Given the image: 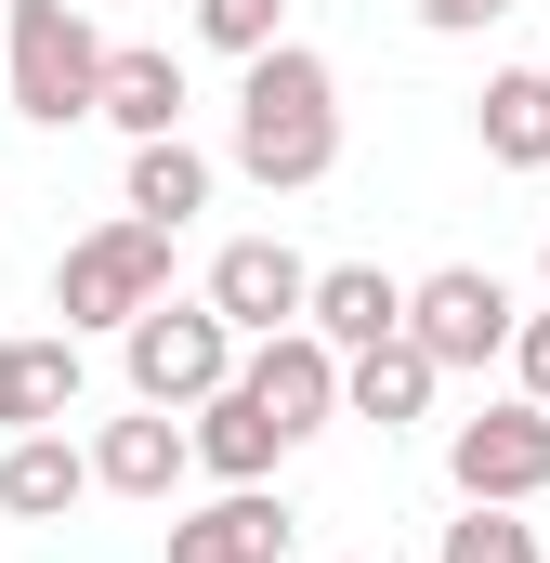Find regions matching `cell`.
Wrapping results in <instances>:
<instances>
[{
	"instance_id": "1",
	"label": "cell",
	"mask_w": 550,
	"mask_h": 563,
	"mask_svg": "<svg viewBox=\"0 0 550 563\" xmlns=\"http://www.w3.org/2000/svg\"><path fill=\"white\" fill-rule=\"evenodd\" d=\"M237 170L263 197H301V184L341 170V79H328V53H301V40L250 53V79H237Z\"/></svg>"
},
{
	"instance_id": "2",
	"label": "cell",
	"mask_w": 550,
	"mask_h": 563,
	"mask_svg": "<svg viewBox=\"0 0 550 563\" xmlns=\"http://www.w3.org/2000/svg\"><path fill=\"white\" fill-rule=\"evenodd\" d=\"M0 26H13V119H26V132H79V119H92V79H106L92 13H66V0H0Z\"/></svg>"
},
{
	"instance_id": "3",
	"label": "cell",
	"mask_w": 550,
	"mask_h": 563,
	"mask_svg": "<svg viewBox=\"0 0 550 563\" xmlns=\"http://www.w3.org/2000/svg\"><path fill=\"white\" fill-rule=\"evenodd\" d=\"M119 367H132V407H170V420H184L197 394L237 380V328H223L210 301H170V288H157L132 328H119Z\"/></svg>"
},
{
	"instance_id": "4",
	"label": "cell",
	"mask_w": 550,
	"mask_h": 563,
	"mask_svg": "<svg viewBox=\"0 0 550 563\" xmlns=\"http://www.w3.org/2000/svg\"><path fill=\"white\" fill-rule=\"evenodd\" d=\"M170 288V223H92V236H66V263H53V314L66 328H132L144 301Z\"/></svg>"
},
{
	"instance_id": "5",
	"label": "cell",
	"mask_w": 550,
	"mask_h": 563,
	"mask_svg": "<svg viewBox=\"0 0 550 563\" xmlns=\"http://www.w3.org/2000/svg\"><path fill=\"white\" fill-rule=\"evenodd\" d=\"M446 485L459 498H485V511H525V498H550V407H485V420L446 432Z\"/></svg>"
},
{
	"instance_id": "6",
	"label": "cell",
	"mask_w": 550,
	"mask_h": 563,
	"mask_svg": "<svg viewBox=\"0 0 550 563\" xmlns=\"http://www.w3.org/2000/svg\"><path fill=\"white\" fill-rule=\"evenodd\" d=\"M407 341L432 367H498L512 354V288L485 276V263H446V276L407 288Z\"/></svg>"
},
{
	"instance_id": "7",
	"label": "cell",
	"mask_w": 550,
	"mask_h": 563,
	"mask_svg": "<svg viewBox=\"0 0 550 563\" xmlns=\"http://www.w3.org/2000/svg\"><path fill=\"white\" fill-rule=\"evenodd\" d=\"M237 394H250V407H263V420L288 432V445H301V432H328V420H341V354H328L315 328L237 341Z\"/></svg>"
},
{
	"instance_id": "8",
	"label": "cell",
	"mask_w": 550,
	"mask_h": 563,
	"mask_svg": "<svg viewBox=\"0 0 550 563\" xmlns=\"http://www.w3.org/2000/svg\"><path fill=\"white\" fill-rule=\"evenodd\" d=\"M301 288H315V263H301L288 236H223L197 301H210L237 341H275V328H301Z\"/></svg>"
},
{
	"instance_id": "9",
	"label": "cell",
	"mask_w": 550,
	"mask_h": 563,
	"mask_svg": "<svg viewBox=\"0 0 550 563\" xmlns=\"http://www.w3.org/2000/svg\"><path fill=\"white\" fill-rule=\"evenodd\" d=\"M288 538H301V525H288L275 485H223L210 511L170 525V563H288Z\"/></svg>"
},
{
	"instance_id": "10",
	"label": "cell",
	"mask_w": 550,
	"mask_h": 563,
	"mask_svg": "<svg viewBox=\"0 0 550 563\" xmlns=\"http://www.w3.org/2000/svg\"><path fill=\"white\" fill-rule=\"evenodd\" d=\"M301 328H315L328 354H367V341H394V328H407V276H381V263H315Z\"/></svg>"
},
{
	"instance_id": "11",
	"label": "cell",
	"mask_w": 550,
	"mask_h": 563,
	"mask_svg": "<svg viewBox=\"0 0 550 563\" xmlns=\"http://www.w3.org/2000/svg\"><path fill=\"white\" fill-rule=\"evenodd\" d=\"M92 119H106V132H132V144L184 132V53H157V40H106V79H92Z\"/></svg>"
},
{
	"instance_id": "12",
	"label": "cell",
	"mask_w": 550,
	"mask_h": 563,
	"mask_svg": "<svg viewBox=\"0 0 550 563\" xmlns=\"http://www.w3.org/2000/svg\"><path fill=\"white\" fill-rule=\"evenodd\" d=\"M79 459H92V485H106V498H170V485L197 472V459H184V420H170V407H132V420H106L92 445H79Z\"/></svg>"
},
{
	"instance_id": "13",
	"label": "cell",
	"mask_w": 550,
	"mask_h": 563,
	"mask_svg": "<svg viewBox=\"0 0 550 563\" xmlns=\"http://www.w3.org/2000/svg\"><path fill=\"white\" fill-rule=\"evenodd\" d=\"M66 407H79V328L0 341V432H53Z\"/></svg>"
},
{
	"instance_id": "14",
	"label": "cell",
	"mask_w": 550,
	"mask_h": 563,
	"mask_svg": "<svg viewBox=\"0 0 550 563\" xmlns=\"http://www.w3.org/2000/svg\"><path fill=\"white\" fill-rule=\"evenodd\" d=\"M184 459H197V472H210V485H263L275 459H288V432L263 420V407H250V394H237V380H223V394H197V407H184Z\"/></svg>"
},
{
	"instance_id": "15",
	"label": "cell",
	"mask_w": 550,
	"mask_h": 563,
	"mask_svg": "<svg viewBox=\"0 0 550 563\" xmlns=\"http://www.w3.org/2000/svg\"><path fill=\"white\" fill-rule=\"evenodd\" d=\"M79 498H92V459L66 432H0V511L13 525H66Z\"/></svg>"
},
{
	"instance_id": "16",
	"label": "cell",
	"mask_w": 550,
	"mask_h": 563,
	"mask_svg": "<svg viewBox=\"0 0 550 563\" xmlns=\"http://www.w3.org/2000/svg\"><path fill=\"white\" fill-rule=\"evenodd\" d=\"M432 380H446V367H432V354H419L407 328H394V341H367V354H341V407H354V420H419V407H432Z\"/></svg>"
},
{
	"instance_id": "17",
	"label": "cell",
	"mask_w": 550,
	"mask_h": 563,
	"mask_svg": "<svg viewBox=\"0 0 550 563\" xmlns=\"http://www.w3.org/2000/svg\"><path fill=\"white\" fill-rule=\"evenodd\" d=\"M472 132H485L498 170H550V66H498L485 106H472Z\"/></svg>"
},
{
	"instance_id": "18",
	"label": "cell",
	"mask_w": 550,
	"mask_h": 563,
	"mask_svg": "<svg viewBox=\"0 0 550 563\" xmlns=\"http://www.w3.org/2000/svg\"><path fill=\"white\" fill-rule=\"evenodd\" d=\"M197 210H210V157H197L184 132L132 144V223H170V236H184Z\"/></svg>"
},
{
	"instance_id": "19",
	"label": "cell",
	"mask_w": 550,
	"mask_h": 563,
	"mask_svg": "<svg viewBox=\"0 0 550 563\" xmlns=\"http://www.w3.org/2000/svg\"><path fill=\"white\" fill-rule=\"evenodd\" d=\"M197 40L250 66V53H275V40H288V0H197Z\"/></svg>"
},
{
	"instance_id": "20",
	"label": "cell",
	"mask_w": 550,
	"mask_h": 563,
	"mask_svg": "<svg viewBox=\"0 0 550 563\" xmlns=\"http://www.w3.org/2000/svg\"><path fill=\"white\" fill-rule=\"evenodd\" d=\"M432 563H538V525H512V511L472 498V511L446 525V551H432Z\"/></svg>"
},
{
	"instance_id": "21",
	"label": "cell",
	"mask_w": 550,
	"mask_h": 563,
	"mask_svg": "<svg viewBox=\"0 0 550 563\" xmlns=\"http://www.w3.org/2000/svg\"><path fill=\"white\" fill-rule=\"evenodd\" d=\"M512 380H525V407H550V314H512Z\"/></svg>"
},
{
	"instance_id": "22",
	"label": "cell",
	"mask_w": 550,
	"mask_h": 563,
	"mask_svg": "<svg viewBox=\"0 0 550 563\" xmlns=\"http://www.w3.org/2000/svg\"><path fill=\"white\" fill-rule=\"evenodd\" d=\"M498 13H512V0H419V26H432V40H472V26H498Z\"/></svg>"
},
{
	"instance_id": "23",
	"label": "cell",
	"mask_w": 550,
	"mask_h": 563,
	"mask_svg": "<svg viewBox=\"0 0 550 563\" xmlns=\"http://www.w3.org/2000/svg\"><path fill=\"white\" fill-rule=\"evenodd\" d=\"M538 276H550V250H538Z\"/></svg>"
},
{
	"instance_id": "24",
	"label": "cell",
	"mask_w": 550,
	"mask_h": 563,
	"mask_svg": "<svg viewBox=\"0 0 550 563\" xmlns=\"http://www.w3.org/2000/svg\"><path fill=\"white\" fill-rule=\"evenodd\" d=\"M354 563H367V551H354Z\"/></svg>"
}]
</instances>
